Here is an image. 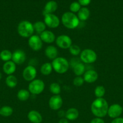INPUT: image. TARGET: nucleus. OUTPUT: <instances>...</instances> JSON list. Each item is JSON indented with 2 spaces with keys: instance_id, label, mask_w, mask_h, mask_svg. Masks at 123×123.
I'll list each match as a JSON object with an SVG mask.
<instances>
[{
  "instance_id": "1",
  "label": "nucleus",
  "mask_w": 123,
  "mask_h": 123,
  "mask_svg": "<svg viewBox=\"0 0 123 123\" xmlns=\"http://www.w3.org/2000/svg\"><path fill=\"white\" fill-rule=\"evenodd\" d=\"M108 109V103L104 98H96L93 101L90 106V110L93 115L101 118L107 115Z\"/></svg>"
},
{
  "instance_id": "2",
  "label": "nucleus",
  "mask_w": 123,
  "mask_h": 123,
  "mask_svg": "<svg viewBox=\"0 0 123 123\" xmlns=\"http://www.w3.org/2000/svg\"><path fill=\"white\" fill-rule=\"evenodd\" d=\"M62 23L66 28L74 30L79 26L80 20L75 13L68 12L63 14L62 16Z\"/></svg>"
},
{
  "instance_id": "3",
  "label": "nucleus",
  "mask_w": 123,
  "mask_h": 123,
  "mask_svg": "<svg viewBox=\"0 0 123 123\" xmlns=\"http://www.w3.org/2000/svg\"><path fill=\"white\" fill-rule=\"evenodd\" d=\"M17 30L19 36L24 38H29L33 35L34 32L33 24L28 20H22L19 22Z\"/></svg>"
},
{
  "instance_id": "4",
  "label": "nucleus",
  "mask_w": 123,
  "mask_h": 123,
  "mask_svg": "<svg viewBox=\"0 0 123 123\" xmlns=\"http://www.w3.org/2000/svg\"><path fill=\"white\" fill-rule=\"evenodd\" d=\"M53 70L59 74L66 73L69 68V62L63 57H57L51 63Z\"/></svg>"
},
{
  "instance_id": "5",
  "label": "nucleus",
  "mask_w": 123,
  "mask_h": 123,
  "mask_svg": "<svg viewBox=\"0 0 123 123\" xmlns=\"http://www.w3.org/2000/svg\"><path fill=\"white\" fill-rule=\"evenodd\" d=\"M80 59L84 64H90L96 61L97 55L92 49H85L81 52L80 54Z\"/></svg>"
},
{
  "instance_id": "6",
  "label": "nucleus",
  "mask_w": 123,
  "mask_h": 123,
  "mask_svg": "<svg viewBox=\"0 0 123 123\" xmlns=\"http://www.w3.org/2000/svg\"><path fill=\"white\" fill-rule=\"evenodd\" d=\"M44 82L39 79H35L30 82L28 85V91L33 95H39L42 93L45 89Z\"/></svg>"
},
{
  "instance_id": "7",
  "label": "nucleus",
  "mask_w": 123,
  "mask_h": 123,
  "mask_svg": "<svg viewBox=\"0 0 123 123\" xmlns=\"http://www.w3.org/2000/svg\"><path fill=\"white\" fill-rule=\"evenodd\" d=\"M55 42L57 47L62 49H69L72 44V41L71 37L65 34L58 36Z\"/></svg>"
},
{
  "instance_id": "8",
  "label": "nucleus",
  "mask_w": 123,
  "mask_h": 123,
  "mask_svg": "<svg viewBox=\"0 0 123 123\" xmlns=\"http://www.w3.org/2000/svg\"><path fill=\"white\" fill-rule=\"evenodd\" d=\"M28 44L30 49L34 51H39L41 50L43 46V42L39 36L37 35H33L28 38Z\"/></svg>"
},
{
  "instance_id": "9",
  "label": "nucleus",
  "mask_w": 123,
  "mask_h": 123,
  "mask_svg": "<svg viewBox=\"0 0 123 123\" xmlns=\"http://www.w3.org/2000/svg\"><path fill=\"white\" fill-rule=\"evenodd\" d=\"M37 75V70L32 65H28L24 69L22 72V77L26 81L31 82L34 80Z\"/></svg>"
},
{
  "instance_id": "10",
  "label": "nucleus",
  "mask_w": 123,
  "mask_h": 123,
  "mask_svg": "<svg viewBox=\"0 0 123 123\" xmlns=\"http://www.w3.org/2000/svg\"><path fill=\"white\" fill-rule=\"evenodd\" d=\"M60 19L56 15L52 14H47L44 15V23L46 26L50 28H56L60 25Z\"/></svg>"
},
{
  "instance_id": "11",
  "label": "nucleus",
  "mask_w": 123,
  "mask_h": 123,
  "mask_svg": "<svg viewBox=\"0 0 123 123\" xmlns=\"http://www.w3.org/2000/svg\"><path fill=\"white\" fill-rule=\"evenodd\" d=\"M48 105L52 110H60L63 105V98L60 95H54L49 98Z\"/></svg>"
},
{
  "instance_id": "12",
  "label": "nucleus",
  "mask_w": 123,
  "mask_h": 123,
  "mask_svg": "<svg viewBox=\"0 0 123 123\" xmlns=\"http://www.w3.org/2000/svg\"><path fill=\"white\" fill-rule=\"evenodd\" d=\"M26 60V54L24 50L21 49H17L14 50L12 54V61H13L16 64H22L25 62Z\"/></svg>"
},
{
  "instance_id": "13",
  "label": "nucleus",
  "mask_w": 123,
  "mask_h": 123,
  "mask_svg": "<svg viewBox=\"0 0 123 123\" xmlns=\"http://www.w3.org/2000/svg\"><path fill=\"white\" fill-rule=\"evenodd\" d=\"M123 111V108L119 104H113L109 106L107 115L111 118H116L119 117Z\"/></svg>"
},
{
  "instance_id": "14",
  "label": "nucleus",
  "mask_w": 123,
  "mask_h": 123,
  "mask_svg": "<svg viewBox=\"0 0 123 123\" xmlns=\"http://www.w3.org/2000/svg\"><path fill=\"white\" fill-rule=\"evenodd\" d=\"M84 82L88 84H92L95 82L98 78V74L95 70L92 69H89L84 72L83 76Z\"/></svg>"
},
{
  "instance_id": "15",
  "label": "nucleus",
  "mask_w": 123,
  "mask_h": 123,
  "mask_svg": "<svg viewBox=\"0 0 123 123\" xmlns=\"http://www.w3.org/2000/svg\"><path fill=\"white\" fill-rule=\"evenodd\" d=\"M39 37L42 42L47 43V44H51V43H53L54 42H55V39H56V37H55L54 32L49 30H45V31H43L39 35Z\"/></svg>"
},
{
  "instance_id": "16",
  "label": "nucleus",
  "mask_w": 123,
  "mask_h": 123,
  "mask_svg": "<svg viewBox=\"0 0 123 123\" xmlns=\"http://www.w3.org/2000/svg\"><path fill=\"white\" fill-rule=\"evenodd\" d=\"M27 118L29 121L32 123H41L43 118L42 115L36 110H31L28 113Z\"/></svg>"
},
{
  "instance_id": "17",
  "label": "nucleus",
  "mask_w": 123,
  "mask_h": 123,
  "mask_svg": "<svg viewBox=\"0 0 123 123\" xmlns=\"http://www.w3.org/2000/svg\"><path fill=\"white\" fill-rule=\"evenodd\" d=\"M3 72L7 75H12L15 72L16 70V64L12 61L5 62L2 66Z\"/></svg>"
},
{
  "instance_id": "18",
  "label": "nucleus",
  "mask_w": 123,
  "mask_h": 123,
  "mask_svg": "<svg viewBox=\"0 0 123 123\" xmlns=\"http://www.w3.org/2000/svg\"><path fill=\"white\" fill-rule=\"evenodd\" d=\"M58 7L57 3L54 1H49L45 4L42 12L43 15H45L47 14H52L57 10Z\"/></svg>"
},
{
  "instance_id": "19",
  "label": "nucleus",
  "mask_w": 123,
  "mask_h": 123,
  "mask_svg": "<svg viewBox=\"0 0 123 123\" xmlns=\"http://www.w3.org/2000/svg\"><path fill=\"white\" fill-rule=\"evenodd\" d=\"M45 55L48 59L54 60L57 57L58 50L54 46L49 45L45 50Z\"/></svg>"
},
{
  "instance_id": "20",
  "label": "nucleus",
  "mask_w": 123,
  "mask_h": 123,
  "mask_svg": "<svg viewBox=\"0 0 123 123\" xmlns=\"http://www.w3.org/2000/svg\"><path fill=\"white\" fill-rule=\"evenodd\" d=\"M72 68L74 73L77 76H81L83 75L84 72H86L85 65L81 61L77 62L75 65H74L72 67Z\"/></svg>"
},
{
  "instance_id": "21",
  "label": "nucleus",
  "mask_w": 123,
  "mask_h": 123,
  "mask_svg": "<svg viewBox=\"0 0 123 123\" xmlns=\"http://www.w3.org/2000/svg\"><path fill=\"white\" fill-rule=\"evenodd\" d=\"M79 116L78 109L75 108H69L65 113V118L69 121H74L77 120Z\"/></svg>"
},
{
  "instance_id": "22",
  "label": "nucleus",
  "mask_w": 123,
  "mask_h": 123,
  "mask_svg": "<svg viewBox=\"0 0 123 123\" xmlns=\"http://www.w3.org/2000/svg\"><path fill=\"white\" fill-rule=\"evenodd\" d=\"M90 16V11L86 7H82L78 12V17L80 21H85L88 20Z\"/></svg>"
},
{
  "instance_id": "23",
  "label": "nucleus",
  "mask_w": 123,
  "mask_h": 123,
  "mask_svg": "<svg viewBox=\"0 0 123 123\" xmlns=\"http://www.w3.org/2000/svg\"><path fill=\"white\" fill-rule=\"evenodd\" d=\"M17 97L21 102H25L30 97V92L26 89H20L17 93Z\"/></svg>"
},
{
  "instance_id": "24",
  "label": "nucleus",
  "mask_w": 123,
  "mask_h": 123,
  "mask_svg": "<svg viewBox=\"0 0 123 123\" xmlns=\"http://www.w3.org/2000/svg\"><path fill=\"white\" fill-rule=\"evenodd\" d=\"M53 68L52 64L50 62H45L41 66L40 68V72L41 74L44 76H48L51 73Z\"/></svg>"
},
{
  "instance_id": "25",
  "label": "nucleus",
  "mask_w": 123,
  "mask_h": 123,
  "mask_svg": "<svg viewBox=\"0 0 123 123\" xmlns=\"http://www.w3.org/2000/svg\"><path fill=\"white\" fill-rule=\"evenodd\" d=\"M18 83V79L15 76L13 75H8L6 79V84L8 87L10 88H13L17 86Z\"/></svg>"
},
{
  "instance_id": "26",
  "label": "nucleus",
  "mask_w": 123,
  "mask_h": 123,
  "mask_svg": "<svg viewBox=\"0 0 123 123\" xmlns=\"http://www.w3.org/2000/svg\"><path fill=\"white\" fill-rule=\"evenodd\" d=\"M33 28L34 30L36 33L41 34L42 32L45 31L47 26L44 22L37 21L33 24Z\"/></svg>"
},
{
  "instance_id": "27",
  "label": "nucleus",
  "mask_w": 123,
  "mask_h": 123,
  "mask_svg": "<svg viewBox=\"0 0 123 123\" xmlns=\"http://www.w3.org/2000/svg\"><path fill=\"white\" fill-rule=\"evenodd\" d=\"M13 113V109L9 106H4L0 108V115L4 117L11 116Z\"/></svg>"
},
{
  "instance_id": "28",
  "label": "nucleus",
  "mask_w": 123,
  "mask_h": 123,
  "mask_svg": "<svg viewBox=\"0 0 123 123\" xmlns=\"http://www.w3.org/2000/svg\"><path fill=\"white\" fill-rule=\"evenodd\" d=\"M12 54L13 53L10 50L5 49L0 52V58L5 62L11 61L12 58Z\"/></svg>"
},
{
  "instance_id": "29",
  "label": "nucleus",
  "mask_w": 123,
  "mask_h": 123,
  "mask_svg": "<svg viewBox=\"0 0 123 123\" xmlns=\"http://www.w3.org/2000/svg\"><path fill=\"white\" fill-rule=\"evenodd\" d=\"M49 91L54 95H59L61 92V86L58 83L53 82L49 85Z\"/></svg>"
},
{
  "instance_id": "30",
  "label": "nucleus",
  "mask_w": 123,
  "mask_h": 123,
  "mask_svg": "<svg viewBox=\"0 0 123 123\" xmlns=\"http://www.w3.org/2000/svg\"><path fill=\"white\" fill-rule=\"evenodd\" d=\"M106 93V89L102 85H98L94 90V94L96 98H103Z\"/></svg>"
},
{
  "instance_id": "31",
  "label": "nucleus",
  "mask_w": 123,
  "mask_h": 123,
  "mask_svg": "<svg viewBox=\"0 0 123 123\" xmlns=\"http://www.w3.org/2000/svg\"><path fill=\"white\" fill-rule=\"evenodd\" d=\"M69 53L73 56H78L80 55L82 52L81 48L77 44H72L69 48Z\"/></svg>"
},
{
  "instance_id": "32",
  "label": "nucleus",
  "mask_w": 123,
  "mask_h": 123,
  "mask_svg": "<svg viewBox=\"0 0 123 123\" xmlns=\"http://www.w3.org/2000/svg\"><path fill=\"white\" fill-rule=\"evenodd\" d=\"M81 5L78 3V2H73L69 6V10L72 13H78V11L80 10Z\"/></svg>"
},
{
  "instance_id": "33",
  "label": "nucleus",
  "mask_w": 123,
  "mask_h": 123,
  "mask_svg": "<svg viewBox=\"0 0 123 123\" xmlns=\"http://www.w3.org/2000/svg\"><path fill=\"white\" fill-rule=\"evenodd\" d=\"M84 80L83 77L82 76H76L73 80V84L75 86L80 87L82 86L84 84Z\"/></svg>"
},
{
  "instance_id": "34",
  "label": "nucleus",
  "mask_w": 123,
  "mask_h": 123,
  "mask_svg": "<svg viewBox=\"0 0 123 123\" xmlns=\"http://www.w3.org/2000/svg\"><path fill=\"white\" fill-rule=\"evenodd\" d=\"M90 123H105V121L101 118L95 117L91 120Z\"/></svg>"
},
{
  "instance_id": "35",
  "label": "nucleus",
  "mask_w": 123,
  "mask_h": 123,
  "mask_svg": "<svg viewBox=\"0 0 123 123\" xmlns=\"http://www.w3.org/2000/svg\"><path fill=\"white\" fill-rule=\"evenodd\" d=\"M78 3L82 6H87L90 3L91 0H78Z\"/></svg>"
},
{
  "instance_id": "36",
  "label": "nucleus",
  "mask_w": 123,
  "mask_h": 123,
  "mask_svg": "<svg viewBox=\"0 0 123 123\" xmlns=\"http://www.w3.org/2000/svg\"><path fill=\"white\" fill-rule=\"evenodd\" d=\"M111 123H123V118L118 117L113 119Z\"/></svg>"
},
{
  "instance_id": "37",
  "label": "nucleus",
  "mask_w": 123,
  "mask_h": 123,
  "mask_svg": "<svg viewBox=\"0 0 123 123\" xmlns=\"http://www.w3.org/2000/svg\"><path fill=\"white\" fill-rule=\"evenodd\" d=\"M65 113H66V112L64 111L60 110L58 112V116H59V117H60V118H65Z\"/></svg>"
},
{
  "instance_id": "38",
  "label": "nucleus",
  "mask_w": 123,
  "mask_h": 123,
  "mask_svg": "<svg viewBox=\"0 0 123 123\" xmlns=\"http://www.w3.org/2000/svg\"><path fill=\"white\" fill-rule=\"evenodd\" d=\"M69 120H68L66 118H62L59 120V123H69Z\"/></svg>"
},
{
  "instance_id": "39",
  "label": "nucleus",
  "mask_w": 123,
  "mask_h": 123,
  "mask_svg": "<svg viewBox=\"0 0 123 123\" xmlns=\"http://www.w3.org/2000/svg\"><path fill=\"white\" fill-rule=\"evenodd\" d=\"M1 78H2V74H1V73L0 72V80L1 79Z\"/></svg>"
},
{
  "instance_id": "40",
  "label": "nucleus",
  "mask_w": 123,
  "mask_h": 123,
  "mask_svg": "<svg viewBox=\"0 0 123 123\" xmlns=\"http://www.w3.org/2000/svg\"></svg>"
}]
</instances>
